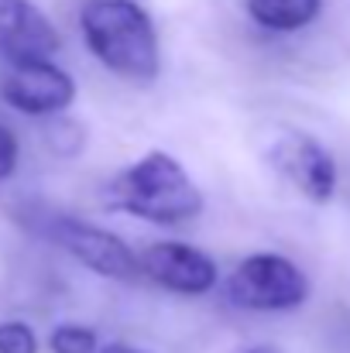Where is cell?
<instances>
[{
    "label": "cell",
    "mask_w": 350,
    "mask_h": 353,
    "mask_svg": "<svg viewBox=\"0 0 350 353\" xmlns=\"http://www.w3.org/2000/svg\"><path fill=\"white\" fill-rule=\"evenodd\" d=\"M86 48L104 69L130 83H151L162 72L155 21L134 0H86L79 10Z\"/></svg>",
    "instance_id": "obj_1"
},
{
    "label": "cell",
    "mask_w": 350,
    "mask_h": 353,
    "mask_svg": "<svg viewBox=\"0 0 350 353\" xmlns=\"http://www.w3.org/2000/svg\"><path fill=\"white\" fill-rule=\"evenodd\" d=\"M110 206L158 227H179L203 213V192L168 151H148L107 189Z\"/></svg>",
    "instance_id": "obj_2"
},
{
    "label": "cell",
    "mask_w": 350,
    "mask_h": 353,
    "mask_svg": "<svg viewBox=\"0 0 350 353\" xmlns=\"http://www.w3.org/2000/svg\"><path fill=\"white\" fill-rule=\"evenodd\" d=\"M227 299L247 312H292L309 299V278L285 254L261 250L233 268Z\"/></svg>",
    "instance_id": "obj_3"
},
{
    "label": "cell",
    "mask_w": 350,
    "mask_h": 353,
    "mask_svg": "<svg viewBox=\"0 0 350 353\" xmlns=\"http://www.w3.org/2000/svg\"><path fill=\"white\" fill-rule=\"evenodd\" d=\"M268 161L309 203L323 206L337 196V161L313 134L295 127H278L268 141Z\"/></svg>",
    "instance_id": "obj_4"
},
{
    "label": "cell",
    "mask_w": 350,
    "mask_h": 353,
    "mask_svg": "<svg viewBox=\"0 0 350 353\" xmlns=\"http://www.w3.org/2000/svg\"><path fill=\"white\" fill-rule=\"evenodd\" d=\"M45 236L100 278H110V281L141 278L137 254L117 234L104 230V227H93V223L76 220V216H48L45 220Z\"/></svg>",
    "instance_id": "obj_5"
},
{
    "label": "cell",
    "mask_w": 350,
    "mask_h": 353,
    "mask_svg": "<svg viewBox=\"0 0 350 353\" xmlns=\"http://www.w3.org/2000/svg\"><path fill=\"white\" fill-rule=\"evenodd\" d=\"M0 97L28 117H59L76 103V79L52 59L14 62L0 76Z\"/></svg>",
    "instance_id": "obj_6"
},
{
    "label": "cell",
    "mask_w": 350,
    "mask_h": 353,
    "mask_svg": "<svg viewBox=\"0 0 350 353\" xmlns=\"http://www.w3.org/2000/svg\"><path fill=\"white\" fill-rule=\"evenodd\" d=\"M137 261H141V274L148 281H155L175 295H206L220 281L217 261L206 250L182 243V240L151 243L137 254Z\"/></svg>",
    "instance_id": "obj_7"
},
{
    "label": "cell",
    "mask_w": 350,
    "mask_h": 353,
    "mask_svg": "<svg viewBox=\"0 0 350 353\" xmlns=\"http://www.w3.org/2000/svg\"><path fill=\"white\" fill-rule=\"evenodd\" d=\"M59 45V31L41 7L31 0H0V59L7 65L52 59Z\"/></svg>",
    "instance_id": "obj_8"
},
{
    "label": "cell",
    "mask_w": 350,
    "mask_h": 353,
    "mask_svg": "<svg viewBox=\"0 0 350 353\" xmlns=\"http://www.w3.org/2000/svg\"><path fill=\"white\" fill-rule=\"evenodd\" d=\"M323 0H247V14L254 24L275 34L302 31L320 17Z\"/></svg>",
    "instance_id": "obj_9"
},
{
    "label": "cell",
    "mask_w": 350,
    "mask_h": 353,
    "mask_svg": "<svg viewBox=\"0 0 350 353\" xmlns=\"http://www.w3.org/2000/svg\"><path fill=\"white\" fill-rule=\"evenodd\" d=\"M48 350L52 353H100V340L90 326H79V323H62L52 330L48 336Z\"/></svg>",
    "instance_id": "obj_10"
},
{
    "label": "cell",
    "mask_w": 350,
    "mask_h": 353,
    "mask_svg": "<svg viewBox=\"0 0 350 353\" xmlns=\"http://www.w3.org/2000/svg\"><path fill=\"white\" fill-rule=\"evenodd\" d=\"M38 336L28 323L21 319H7L0 323V353H38Z\"/></svg>",
    "instance_id": "obj_11"
},
{
    "label": "cell",
    "mask_w": 350,
    "mask_h": 353,
    "mask_svg": "<svg viewBox=\"0 0 350 353\" xmlns=\"http://www.w3.org/2000/svg\"><path fill=\"white\" fill-rule=\"evenodd\" d=\"M17 158H21V144H17L14 130L0 123V182L17 172Z\"/></svg>",
    "instance_id": "obj_12"
},
{
    "label": "cell",
    "mask_w": 350,
    "mask_h": 353,
    "mask_svg": "<svg viewBox=\"0 0 350 353\" xmlns=\"http://www.w3.org/2000/svg\"><path fill=\"white\" fill-rule=\"evenodd\" d=\"M100 353H148V350H137V347H127V343H107Z\"/></svg>",
    "instance_id": "obj_13"
},
{
    "label": "cell",
    "mask_w": 350,
    "mask_h": 353,
    "mask_svg": "<svg viewBox=\"0 0 350 353\" xmlns=\"http://www.w3.org/2000/svg\"><path fill=\"white\" fill-rule=\"evenodd\" d=\"M244 353H275V350H268V347H251V350H244Z\"/></svg>",
    "instance_id": "obj_14"
}]
</instances>
